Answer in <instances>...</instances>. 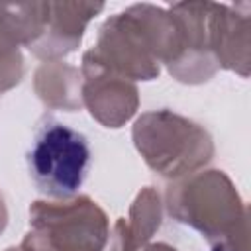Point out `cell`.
I'll use <instances>...</instances> for the list:
<instances>
[{"label": "cell", "instance_id": "obj_1", "mask_svg": "<svg viewBox=\"0 0 251 251\" xmlns=\"http://www.w3.org/2000/svg\"><path fill=\"white\" fill-rule=\"evenodd\" d=\"M180 43V25L169 8L131 4L100 25L94 47L84 55L131 82L153 80L161 65L176 61Z\"/></svg>", "mask_w": 251, "mask_h": 251}, {"label": "cell", "instance_id": "obj_2", "mask_svg": "<svg viewBox=\"0 0 251 251\" xmlns=\"http://www.w3.org/2000/svg\"><path fill=\"white\" fill-rule=\"evenodd\" d=\"M165 206L175 222L198 231L210 251H249L247 206L224 171L178 178L167 188Z\"/></svg>", "mask_w": 251, "mask_h": 251}, {"label": "cell", "instance_id": "obj_3", "mask_svg": "<svg viewBox=\"0 0 251 251\" xmlns=\"http://www.w3.org/2000/svg\"><path fill=\"white\" fill-rule=\"evenodd\" d=\"M131 137L147 167L173 180L198 173L214 157L212 135L200 124L167 108L141 114Z\"/></svg>", "mask_w": 251, "mask_h": 251}, {"label": "cell", "instance_id": "obj_4", "mask_svg": "<svg viewBox=\"0 0 251 251\" xmlns=\"http://www.w3.org/2000/svg\"><path fill=\"white\" fill-rule=\"evenodd\" d=\"M104 8V2H0L20 45L45 63L75 53L88 22Z\"/></svg>", "mask_w": 251, "mask_h": 251}, {"label": "cell", "instance_id": "obj_5", "mask_svg": "<svg viewBox=\"0 0 251 251\" xmlns=\"http://www.w3.org/2000/svg\"><path fill=\"white\" fill-rule=\"evenodd\" d=\"M110 241L106 212L88 196L37 200L29 206L24 251H104Z\"/></svg>", "mask_w": 251, "mask_h": 251}, {"label": "cell", "instance_id": "obj_6", "mask_svg": "<svg viewBox=\"0 0 251 251\" xmlns=\"http://www.w3.org/2000/svg\"><path fill=\"white\" fill-rule=\"evenodd\" d=\"M88 165L90 145L84 133L45 114L27 149V169L35 188L49 200H69L78 194Z\"/></svg>", "mask_w": 251, "mask_h": 251}, {"label": "cell", "instance_id": "obj_7", "mask_svg": "<svg viewBox=\"0 0 251 251\" xmlns=\"http://www.w3.org/2000/svg\"><path fill=\"white\" fill-rule=\"evenodd\" d=\"M180 25L182 43L169 73L184 84L210 80L218 67L214 55V14L216 2H176L169 6Z\"/></svg>", "mask_w": 251, "mask_h": 251}, {"label": "cell", "instance_id": "obj_8", "mask_svg": "<svg viewBox=\"0 0 251 251\" xmlns=\"http://www.w3.org/2000/svg\"><path fill=\"white\" fill-rule=\"evenodd\" d=\"M82 104L104 127H122L139 106L135 82L100 67L82 55Z\"/></svg>", "mask_w": 251, "mask_h": 251}, {"label": "cell", "instance_id": "obj_9", "mask_svg": "<svg viewBox=\"0 0 251 251\" xmlns=\"http://www.w3.org/2000/svg\"><path fill=\"white\" fill-rule=\"evenodd\" d=\"M214 55L220 69L249 75V4H216Z\"/></svg>", "mask_w": 251, "mask_h": 251}, {"label": "cell", "instance_id": "obj_10", "mask_svg": "<svg viewBox=\"0 0 251 251\" xmlns=\"http://www.w3.org/2000/svg\"><path fill=\"white\" fill-rule=\"evenodd\" d=\"M163 204L153 186H145L131 202L129 216L118 218L110 231V251H143L153 233L161 227Z\"/></svg>", "mask_w": 251, "mask_h": 251}, {"label": "cell", "instance_id": "obj_11", "mask_svg": "<svg viewBox=\"0 0 251 251\" xmlns=\"http://www.w3.org/2000/svg\"><path fill=\"white\" fill-rule=\"evenodd\" d=\"M33 88L47 108L75 112L82 106V73L63 61L43 63L35 71Z\"/></svg>", "mask_w": 251, "mask_h": 251}, {"label": "cell", "instance_id": "obj_12", "mask_svg": "<svg viewBox=\"0 0 251 251\" xmlns=\"http://www.w3.org/2000/svg\"><path fill=\"white\" fill-rule=\"evenodd\" d=\"M24 57L10 22L0 10V96L24 78Z\"/></svg>", "mask_w": 251, "mask_h": 251}, {"label": "cell", "instance_id": "obj_13", "mask_svg": "<svg viewBox=\"0 0 251 251\" xmlns=\"http://www.w3.org/2000/svg\"><path fill=\"white\" fill-rule=\"evenodd\" d=\"M143 251H176L173 245L169 243H163V241H157V243H147L143 247Z\"/></svg>", "mask_w": 251, "mask_h": 251}, {"label": "cell", "instance_id": "obj_14", "mask_svg": "<svg viewBox=\"0 0 251 251\" xmlns=\"http://www.w3.org/2000/svg\"><path fill=\"white\" fill-rule=\"evenodd\" d=\"M6 226H8V208H6V202L0 194V233L6 229Z\"/></svg>", "mask_w": 251, "mask_h": 251}, {"label": "cell", "instance_id": "obj_15", "mask_svg": "<svg viewBox=\"0 0 251 251\" xmlns=\"http://www.w3.org/2000/svg\"><path fill=\"white\" fill-rule=\"evenodd\" d=\"M6 251H24V249H22V247H8Z\"/></svg>", "mask_w": 251, "mask_h": 251}]
</instances>
